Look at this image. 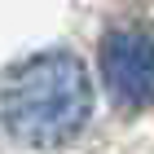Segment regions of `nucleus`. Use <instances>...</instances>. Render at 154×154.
Wrapping results in <instances>:
<instances>
[{"instance_id": "obj_1", "label": "nucleus", "mask_w": 154, "mask_h": 154, "mask_svg": "<svg viewBox=\"0 0 154 154\" xmlns=\"http://www.w3.org/2000/svg\"><path fill=\"white\" fill-rule=\"evenodd\" d=\"M93 115V79L71 48L18 62L0 79V123L22 145H66Z\"/></svg>"}, {"instance_id": "obj_2", "label": "nucleus", "mask_w": 154, "mask_h": 154, "mask_svg": "<svg viewBox=\"0 0 154 154\" xmlns=\"http://www.w3.org/2000/svg\"><path fill=\"white\" fill-rule=\"evenodd\" d=\"M101 79L115 106H154V35L150 31H110L101 40Z\"/></svg>"}]
</instances>
